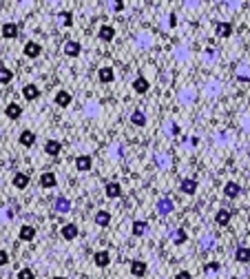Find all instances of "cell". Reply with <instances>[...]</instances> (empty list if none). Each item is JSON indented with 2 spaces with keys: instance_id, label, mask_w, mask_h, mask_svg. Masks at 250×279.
Listing matches in <instances>:
<instances>
[{
  "instance_id": "obj_1",
  "label": "cell",
  "mask_w": 250,
  "mask_h": 279,
  "mask_svg": "<svg viewBox=\"0 0 250 279\" xmlns=\"http://www.w3.org/2000/svg\"><path fill=\"white\" fill-rule=\"evenodd\" d=\"M179 191L186 193V195H193V193H197V179L193 177H186L179 182Z\"/></svg>"
},
{
  "instance_id": "obj_2",
  "label": "cell",
  "mask_w": 250,
  "mask_h": 279,
  "mask_svg": "<svg viewBox=\"0 0 250 279\" xmlns=\"http://www.w3.org/2000/svg\"><path fill=\"white\" fill-rule=\"evenodd\" d=\"M93 262H96L98 268H106L108 262H111V255H108V250H98V253L93 255Z\"/></svg>"
},
{
  "instance_id": "obj_3",
  "label": "cell",
  "mask_w": 250,
  "mask_h": 279,
  "mask_svg": "<svg viewBox=\"0 0 250 279\" xmlns=\"http://www.w3.org/2000/svg\"><path fill=\"white\" fill-rule=\"evenodd\" d=\"M40 51H42V47L38 45V42L29 40V42L25 45V49H22V54H25L27 58H38V56H40Z\"/></svg>"
},
{
  "instance_id": "obj_4",
  "label": "cell",
  "mask_w": 250,
  "mask_h": 279,
  "mask_svg": "<svg viewBox=\"0 0 250 279\" xmlns=\"http://www.w3.org/2000/svg\"><path fill=\"white\" fill-rule=\"evenodd\" d=\"M91 167H93L91 155H80V158H75V168H78V171H91Z\"/></svg>"
},
{
  "instance_id": "obj_5",
  "label": "cell",
  "mask_w": 250,
  "mask_h": 279,
  "mask_svg": "<svg viewBox=\"0 0 250 279\" xmlns=\"http://www.w3.org/2000/svg\"><path fill=\"white\" fill-rule=\"evenodd\" d=\"M146 271H149V266H146L144 262H140V259L131 262V275H133V277H144Z\"/></svg>"
},
{
  "instance_id": "obj_6",
  "label": "cell",
  "mask_w": 250,
  "mask_h": 279,
  "mask_svg": "<svg viewBox=\"0 0 250 279\" xmlns=\"http://www.w3.org/2000/svg\"><path fill=\"white\" fill-rule=\"evenodd\" d=\"M215 31H217V36L219 38H230L233 36V25H230V22H217Z\"/></svg>"
},
{
  "instance_id": "obj_7",
  "label": "cell",
  "mask_w": 250,
  "mask_h": 279,
  "mask_svg": "<svg viewBox=\"0 0 250 279\" xmlns=\"http://www.w3.org/2000/svg\"><path fill=\"white\" fill-rule=\"evenodd\" d=\"M71 100H73V98H71V93H69V91H58V93H55V105L62 107V109H67L69 105H71Z\"/></svg>"
},
{
  "instance_id": "obj_8",
  "label": "cell",
  "mask_w": 250,
  "mask_h": 279,
  "mask_svg": "<svg viewBox=\"0 0 250 279\" xmlns=\"http://www.w3.org/2000/svg\"><path fill=\"white\" fill-rule=\"evenodd\" d=\"M2 38H7V40L18 38V25H13V22H4L2 25Z\"/></svg>"
},
{
  "instance_id": "obj_9",
  "label": "cell",
  "mask_w": 250,
  "mask_h": 279,
  "mask_svg": "<svg viewBox=\"0 0 250 279\" xmlns=\"http://www.w3.org/2000/svg\"><path fill=\"white\" fill-rule=\"evenodd\" d=\"M98 36H100V40L111 42L113 38H115V29H113L111 25H102V27H100V31H98Z\"/></svg>"
},
{
  "instance_id": "obj_10",
  "label": "cell",
  "mask_w": 250,
  "mask_h": 279,
  "mask_svg": "<svg viewBox=\"0 0 250 279\" xmlns=\"http://www.w3.org/2000/svg\"><path fill=\"white\" fill-rule=\"evenodd\" d=\"M4 113H7L9 120H18V117L22 115V107H20V105H16V102H11V105H7Z\"/></svg>"
},
{
  "instance_id": "obj_11",
  "label": "cell",
  "mask_w": 250,
  "mask_h": 279,
  "mask_svg": "<svg viewBox=\"0 0 250 279\" xmlns=\"http://www.w3.org/2000/svg\"><path fill=\"white\" fill-rule=\"evenodd\" d=\"M131 230H133L135 237H142V235L149 233V224H146L144 220H135L133 222V228H131Z\"/></svg>"
},
{
  "instance_id": "obj_12",
  "label": "cell",
  "mask_w": 250,
  "mask_h": 279,
  "mask_svg": "<svg viewBox=\"0 0 250 279\" xmlns=\"http://www.w3.org/2000/svg\"><path fill=\"white\" fill-rule=\"evenodd\" d=\"M80 51H82V47H80V42H75V40H67L64 42V54L67 56H80Z\"/></svg>"
},
{
  "instance_id": "obj_13",
  "label": "cell",
  "mask_w": 250,
  "mask_h": 279,
  "mask_svg": "<svg viewBox=\"0 0 250 279\" xmlns=\"http://www.w3.org/2000/svg\"><path fill=\"white\" fill-rule=\"evenodd\" d=\"M98 78H100V82H113L115 80V71H113L111 67H102L100 71H98Z\"/></svg>"
},
{
  "instance_id": "obj_14",
  "label": "cell",
  "mask_w": 250,
  "mask_h": 279,
  "mask_svg": "<svg viewBox=\"0 0 250 279\" xmlns=\"http://www.w3.org/2000/svg\"><path fill=\"white\" fill-rule=\"evenodd\" d=\"M239 193H242V186H239L237 182H228V184L224 186V195L230 197V200H233V197H237Z\"/></svg>"
},
{
  "instance_id": "obj_15",
  "label": "cell",
  "mask_w": 250,
  "mask_h": 279,
  "mask_svg": "<svg viewBox=\"0 0 250 279\" xmlns=\"http://www.w3.org/2000/svg\"><path fill=\"white\" fill-rule=\"evenodd\" d=\"M22 96H25V100L34 102V100H38V96H40V91H38V87H36V84H27V87L22 89Z\"/></svg>"
},
{
  "instance_id": "obj_16",
  "label": "cell",
  "mask_w": 250,
  "mask_h": 279,
  "mask_svg": "<svg viewBox=\"0 0 250 279\" xmlns=\"http://www.w3.org/2000/svg\"><path fill=\"white\" fill-rule=\"evenodd\" d=\"M60 151H62V144H60L58 140H49V142L45 144V153H47V155H53V158H55Z\"/></svg>"
},
{
  "instance_id": "obj_17",
  "label": "cell",
  "mask_w": 250,
  "mask_h": 279,
  "mask_svg": "<svg viewBox=\"0 0 250 279\" xmlns=\"http://www.w3.org/2000/svg\"><path fill=\"white\" fill-rule=\"evenodd\" d=\"M55 184H58V179H55V173H42V175H40V186L53 188Z\"/></svg>"
},
{
  "instance_id": "obj_18",
  "label": "cell",
  "mask_w": 250,
  "mask_h": 279,
  "mask_svg": "<svg viewBox=\"0 0 250 279\" xmlns=\"http://www.w3.org/2000/svg\"><path fill=\"white\" fill-rule=\"evenodd\" d=\"M149 87H150V84H149V80H146L144 75L135 78V82H133V91L135 93H146V91H149Z\"/></svg>"
},
{
  "instance_id": "obj_19",
  "label": "cell",
  "mask_w": 250,
  "mask_h": 279,
  "mask_svg": "<svg viewBox=\"0 0 250 279\" xmlns=\"http://www.w3.org/2000/svg\"><path fill=\"white\" fill-rule=\"evenodd\" d=\"M230 220H233V215H230V211H226V209L217 211L215 222H217V224H219V226H228V224H230Z\"/></svg>"
},
{
  "instance_id": "obj_20",
  "label": "cell",
  "mask_w": 250,
  "mask_h": 279,
  "mask_svg": "<svg viewBox=\"0 0 250 279\" xmlns=\"http://www.w3.org/2000/svg\"><path fill=\"white\" fill-rule=\"evenodd\" d=\"M62 237L67 239V242L75 239V237H78V226H75V224H64L62 226Z\"/></svg>"
},
{
  "instance_id": "obj_21",
  "label": "cell",
  "mask_w": 250,
  "mask_h": 279,
  "mask_svg": "<svg viewBox=\"0 0 250 279\" xmlns=\"http://www.w3.org/2000/svg\"><path fill=\"white\" fill-rule=\"evenodd\" d=\"M104 193H106V197H111V200H113V197H120L122 195V186L117 182H108L106 188H104Z\"/></svg>"
},
{
  "instance_id": "obj_22",
  "label": "cell",
  "mask_w": 250,
  "mask_h": 279,
  "mask_svg": "<svg viewBox=\"0 0 250 279\" xmlns=\"http://www.w3.org/2000/svg\"><path fill=\"white\" fill-rule=\"evenodd\" d=\"M34 237H36V228H34V226H29V224L20 226V239H22V242H31Z\"/></svg>"
},
{
  "instance_id": "obj_23",
  "label": "cell",
  "mask_w": 250,
  "mask_h": 279,
  "mask_svg": "<svg viewBox=\"0 0 250 279\" xmlns=\"http://www.w3.org/2000/svg\"><path fill=\"white\" fill-rule=\"evenodd\" d=\"M20 144L25 146V149H31V146L36 144V135L31 133V131H22L20 133Z\"/></svg>"
},
{
  "instance_id": "obj_24",
  "label": "cell",
  "mask_w": 250,
  "mask_h": 279,
  "mask_svg": "<svg viewBox=\"0 0 250 279\" xmlns=\"http://www.w3.org/2000/svg\"><path fill=\"white\" fill-rule=\"evenodd\" d=\"M13 186L16 188H27L29 186V175L27 173H16L13 175Z\"/></svg>"
},
{
  "instance_id": "obj_25",
  "label": "cell",
  "mask_w": 250,
  "mask_h": 279,
  "mask_svg": "<svg viewBox=\"0 0 250 279\" xmlns=\"http://www.w3.org/2000/svg\"><path fill=\"white\" fill-rule=\"evenodd\" d=\"M157 211H159V215H168V213L173 211V202L168 200V197H162V200L157 202Z\"/></svg>"
},
{
  "instance_id": "obj_26",
  "label": "cell",
  "mask_w": 250,
  "mask_h": 279,
  "mask_svg": "<svg viewBox=\"0 0 250 279\" xmlns=\"http://www.w3.org/2000/svg\"><path fill=\"white\" fill-rule=\"evenodd\" d=\"M235 259H237V262H242V264L250 262V248H246V246H239L237 253H235Z\"/></svg>"
},
{
  "instance_id": "obj_27",
  "label": "cell",
  "mask_w": 250,
  "mask_h": 279,
  "mask_svg": "<svg viewBox=\"0 0 250 279\" xmlns=\"http://www.w3.org/2000/svg\"><path fill=\"white\" fill-rule=\"evenodd\" d=\"M55 213H69V209H71V204H69V200H64V197H58L53 204Z\"/></svg>"
},
{
  "instance_id": "obj_28",
  "label": "cell",
  "mask_w": 250,
  "mask_h": 279,
  "mask_svg": "<svg viewBox=\"0 0 250 279\" xmlns=\"http://www.w3.org/2000/svg\"><path fill=\"white\" fill-rule=\"evenodd\" d=\"M96 224L98 226H108L111 224V215H108L106 211H98L96 213Z\"/></svg>"
},
{
  "instance_id": "obj_29",
  "label": "cell",
  "mask_w": 250,
  "mask_h": 279,
  "mask_svg": "<svg viewBox=\"0 0 250 279\" xmlns=\"http://www.w3.org/2000/svg\"><path fill=\"white\" fill-rule=\"evenodd\" d=\"M131 122H133L135 126H144L146 124V115H144V111H133V115H131Z\"/></svg>"
},
{
  "instance_id": "obj_30",
  "label": "cell",
  "mask_w": 250,
  "mask_h": 279,
  "mask_svg": "<svg viewBox=\"0 0 250 279\" xmlns=\"http://www.w3.org/2000/svg\"><path fill=\"white\" fill-rule=\"evenodd\" d=\"M173 242H175V244H184V242H186V230H184V228L173 230Z\"/></svg>"
},
{
  "instance_id": "obj_31",
  "label": "cell",
  "mask_w": 250,
  "mask_h": 279,
  "mask_svg": "<svg viewBox=\"0 0 250 279\" xmlns=\"http://www.w3.org/2000/svg\"><path fill=\"white\" fill-rule=\"evenodd\" d=\"M11 80H13V73H11V71L4 69V67L0 69V82H2V84H9Z\"/></svg>"
},
{
  "instance_id": "obj_32",
  "label": "cell",
  "mask_w": 250,
  "mask_h": 279,
  "mask_svg": "<svg viewBox=\"0 0 250 279\" xmlns=\"http://www.w3.org/2000/svg\"><path fill=\"white\" fill-rule=\"evenodd\" d=\"M60 18H62L64 27H71L73 25V13L71 11H60Z\"/></svg>"
},
{
  "instance_id": "obj_33",
  "label": "cell",
  "mask_w": 250,
  "mask_h": 279,
  "mask_svg": "<svg viewBox=\"0 0 250 279\" xmlns=\"http://www.w3.org/2000/svg\"><path fill=\"white\" fill-rule=\"evenodd\" d=\"M34 277L36 275L31 268H20V271H18V279H34Z\"/></svg>"
},
{
  "instance_id": "obj_34",
  "label": "cell",
  "mask_w": 250,
  "mask_h": 279,
  "mask_svg": "<svg viewBox=\"0 0 250 279\" xmlns=\"http://www.w3.org/2000/svg\"><path fill=\"white\" fill-rule=\"evenodd\" d=\"M219 264H217V262H210V264H206V273H217V271H219Z\"/></svg>"
},
{
  "instance_id": "obj_35",
  "label": "cell",
  "mask_w": 250,
  "mask_h": 279,
  "mask_svg": "<svg viewBox=\"0 0 250 279\" xmlns=\"http://www.w3.org/2000/svg\"><path fill=\"white\" fill-rule=\"evenodd\" d=\"M7 262H9V253L7 250H0V266H4Z\"/></svg>"
},
{
  "instance_id": "obj_36",
  "label": "cell",
  "mask_w": 250,
  "mask_h": 279,
  "mask_svg": "<svg viewBox=\"0 0 250 279\" xmlns=\"http://www.w3.org/2000/svg\"><path fill=\"white\" fill-rule=\"evenodd\" d=\"M175 279H193V277H191V273H188V271H179L175 275Z\"/></svg>"
},
{
  "instance_id": "obj_37",
  "label": "cell",
  "mask_w": 250,
  "mask_h": 279,
  "mask_svg": "<svg viewBox=\"0 0 250 279\" xmlns=\"http://www.w3.org/2000/svg\"><path fill=\"white\" fill-rule=\"evenodd\" d=\"M53 279H67V277H53Z\"/></svg>"
}]
</instances>
